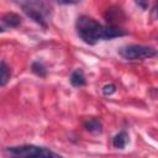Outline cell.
Instances as JSON below:
<instances>
[{"label":"cell","instance_id":"6da1fadb","mask_svg":"<svg viewBox=\"0 0 158 158\" xmlns=\"http://www.w3.org/2000/svg\"><path fill=\"white\" fill-rule=\"evenodd\" d=\"M75 28L78 36L86 44H95L98 41L101 40H111L126 35L123 30L115 26H104L86 15H81L78 17L75 22Z\"/></svg>","mask_w":158,"mask_h":158},{"label":"cell","instance_id":"7a4b0ae2","mask_svg":"<svg viewBox=\"0 0 158 158\" xmlns=\"http://www.w3.org/2000/svg\"><path fill=\"white\" fill-rule=\"evenodd\" d=\"M17 2L22 11L31 20H33L43 28L47 27V21L51 16V9L43 0H17Z\"/></svg>","mask_w":158,"mask_h":158},{"label":"cell","instance_id":"3957f363","mask_svg":"<svg viewBox=\"0 0 158 158\" xmlns=\"http://www.w3.org/2000/svg\"><path fill=\"white\" fill-rule=\"evenodd\" d=\"M5 152L10 156L14 157H40V158H48V157H60L59 154L43 148V147H37L33 144H22V146H14V147H7Z\"/></svg>","mask_w":158,"mask_h":158},{"label":"cell","instance_id":"277c9868","mask_svg":"<svg viewBox=\"0 0 158 158\" xmlns=\"http://www.w3.org/2000/svg\"><path fill=\"white\" fill-rule=\"evenodd\" d=\"M118 54L127 60H143L158 56V51L142 44H128L118 49Z\"/></svg>","mask_w":158,"mask_h":158},{"label":"cell","instance_id":"5b68a950","mask_svg":"<svg viewBox=\"0 0 158 158\" xmlns=\"http://www.w3.org/2000/svg\"><path fill=\"white\" fill-rule=\"evenodd\" d=\"M105 19L107 22L110 23H115V22H120L125 19V15L123 12L121 11V9H117V7H111V9H107L106 12H105Z\"/></svg>","mask_w":158,"mask_h":158},{"label":"cell","instance_id":"8992f818","mask_svg":"<svg viewBox=\"0 0 158 158\" xmlns=\"http://www.w3.org/2000/svg\"><path fill=\"white\" fill-rule=\"evenodd\" d=\"M21 25V17L15 14V12H7L2 16V26H7V27H17Z\"/></svg>","mask_w":158,"mask_h":158},{"label":"cell","instance_id":"52a82bcc","mask_svg":"<svg viewBox=\"0 0 158 158\" xmlns=\"http://www.w3.org/2000/svg\"><path fill=\"white\" fill-rule=\"evenodd\" d=\"M84 127H85V130L88 132L95 133V135L96 133H101V131H102V123L98 118H90V120H88L84 123Z\"/></svg>","mask_w":158,"mask_h":158},{"label":"cell","instance_id":"ba28073f","mask_svg":"<svg viewBox=\"0 0 158 158\" xmlns=\"http://www.w3.org/2000/svg\"><path fill=\"white\" fill-rule=\"evenodd\" d=\"M127 142H128V135H127V132H125V131L118 132V133L115 135V137L112 138V144H114V147H115V148H118V149H123V148L126 147Z\"/></svg>","mask_w":158,"mask_h":158},{"label":"cell","instance_id":"9c48e42d","mask_svg":"<svg viewBox=\"0 0 158 158\" xmlns=\"http://www.w3.org/2000/svg\"><path fill=\"white\" fill-rule=\"evenodd\" d=\"M70 83L73 86H77V88H80V86H84L86 84V79L83 74L81 70H75L70 75Z\"/></svg>","mask_w":158,"mask_h":158},{"label":"cell","instance_id":"30bf717a","mask_svg":"<svg viewBox=\"0 0 158 158\" xmlns=\"http://www.w3.org/2000/svg\"><path fill=\"white\" fill-rule=\"evenodd\" d=\"M10 78H11V70L7 67V64L2 60L0 64V85L5 86L7 84V81L10 80Z\"/></svg>","mask_w":158,"mask_h":158},{"label":"cell","instance_id":"8fae6325","mask_svg":"<svg viewBox=\"0 0 158 158\" xmlns=\"http://www.w3.org/2000/svg\"><path fill=\"white\" fill-rule=\"evenodd\" d=\"M31 69L36 75H38L41 78H44L47 75V69L41 62H33L32 65H31Z\"/></svg>","mask_w":158,"mask_h":158},{"label":"cell","instance_id":"7c38bea8","mask_svg":"<svg viewBox=\"0 0 158 158\" xmlns=\"http://www.w3.org/2000/svg\"><path fill=\"white\" fill-rule=\"evenodd\" d=\"M116 91V86L114 84H106L102 86V94L109 96V95H112Z\"/></svg>","mask_w":158,"mask_h":158},{"label":"cell","instance_id":"4fadbf2b","mask_svg":"<svg viewBox=\"0 0 158 158\" xmlns=\"http://www.w3.org/2000/svg\"><path fill=\"white\" fill-rule=\"evenodd\" d=\"M53 1L59 5H74V4L80 2V0H53Z\"/></svg>","mask_w":158,"mask_h":158},{"label":"cell","instance_id":"5bb4252c","mask_svg":"<svg viewBox=\"0 0 158 158\" xmlns=\"http://www.w3.org/2000/svg\"><path fill=\"white\" fill-rule=\"evenodd\" d=\"M136 4H137L141 9H143V10H146V9L148 7V0H136Z\"/></svg>","mask_w":158,"mask_h":158},{"label":"cell","instance_id":"9a60e30c","mask_svg":"<svg viewBox=\"0 0 158 158\" xmlns=\"http://www.w3.org/2000/svg\"><path fill=\"white\" fill-rule=\"evenodd\" d=\"M153 17L158 20V1L154 4V7H153Z\"/></svg>","mask_w":158,"mask_h":158}]
</instances>
